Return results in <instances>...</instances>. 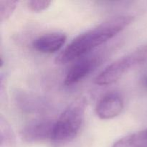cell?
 I'll return each instance as SVG.
<instances>
[{"mask_svg": "<svg viewBox=\"0 0 147 147\" xmlns=\"http://www.w3.org/2000/svg\"><path fill=\"white\" fill-rule=\"evenodd\" d=\"M131 15H120L111 17L93 28L81 33L76 37L55 59L57 64L70 63L83 57L98 46L114 37L134 21Z\"/></svg>", "mask_w": 147, "mask_h": 147, "instance_id": "1", "label": "cell"}, {"mask_svg": "<svg viewBox=\"0 0 147 147\" xmlns=\"http://www.w3.org/2000/svg\"><path fill=\"white\" fill-rule=\"evenodd\" d=\"M86 102L80 98L69 105L55 121L50 143L54 146H64L74 140L83 123Z\"/></svg>", "mask_w": 147, "mask_h": 147, "instance_id": "2", "label": "cell"}, {"mask_svg": "<svg viewBox=\"0 0 147 147\" xmlns=\"http://www.w3.org/2000/svg\"><path fill=\"white\" fill-rule=\"evenodd\" d=\"M147 62V43L136 47L108 65L94 80L98 86H108L119 80L132 68Z\"/></svg>", "mask_w": 147, "mask_h": 147, "instance_id": "3", "label": "cell"}, {"mask_svg": "<svg viewBox=\"0 0 147 147\" xmlns=\"http://www.w3.org/2000/svg\"><path fill=\"white\" fill-rule=\"evenodd\" d=\"M55 121L47 119H37L30 121L22 129L20 136L28 143L50 142Z\"/></svg>", "mask_w": 147, "mask_h": 147, "instance_id": "4", "label": "cell"}, {"mask_svg": "<svg viewBox=\"0 0 147 147\" xmlns=\"http://www.w3.org/2000/svg\"><path fill=\"white\" fill-rule=\"evenodd\" d=\"M101 57L92 55L81 57L73 65L64 79L65 86H72L84 79L100 65Z\"/></svg>", "mask_w": 147, "mask_h": 147, "instance_id": "5", "label": "cell"}, {"mask_svg": "<svg viewBox=\"0 0 147 147\" xmlns=\"http://www.w3.org/2000/svg\"><path fill=\"white\" fill-rule=\"evenodd\" d=\"M124 102L118 93H109L100 99L96 108L99 119L109 120L119 116L123 111Z\"/></svg>", "mask_w": 147, "mask_h": 147, "instance_id": "6", "label": "cell"}, {"mask_svg": "<svg viewBox=\"0 0 147 147\" xmlns=\"http://www.w3.org/2000/svg\"><path fill=\"white\" fill-rule=\"evenodd\" d=\"M67 40L65 34L62 32H50L40 36L33 41L34 50L42 53L51 54L58 51Z\"/></svg>", "mask_w": 147, "mask_h": 147, "instance_id": "7", "label": "cell"}, {"mask_svg": "<svg viewBox=\"0 0 147 147\" xmlns=\"http://www.w3.org/2000/svg\"><path fill=\"white\" fill-rule=\"evenodd\" d=\"M111 147H147V129L121 138Z\"/></svg>", "mask_w": 147, "mask_h": 147, "instance_id": "8", "label": "cell"}, {"mask_svg": "<svg viewBox=\"0 0 147 147\" xmlns=\"http://www.w3.org/2000/svg\"><path fill=\"white\" fill-rule=\"evenodd\" d=\"M17 1H0V22L8 20L17 7Z\"/></svg>", "mask_w": 147, "mask_h": 147, "instance_id": "9", "label": "cell"}, {"mask_svg": "<svg viewBox=\"0 0 147 147\" xmlns=\"http://www.w3.org/2000/svg\"><path fill=\"white\" fill-rule=\"evenodd\" d=\"M51 4L52 1L47 0H32L27 2V7L34 12H41L47 9Z\"/></svg>", "mask_w": 147, "mask_h": 147, "instance_id": "10", "label": "cell"}, {"mask_svg": "<svg viewBox=\"0 0 147 147\" xmlns=\"http://www.w3.org/2000/svg\"><path fill=\"white\" fill-rule=\"evenodd\" d=\"M12 139V131L10 129L7 122L4 121L3 118L1 117V145L4 142L7 143L11 142Z\"/></svg>", "mask_w": 147, "mask_h": 147, "instance_id": "11", "label": "cell"}, {"mask_svg": "<svg viewBox=\"0 0 147 147\" xmlns=\"http://www.w3.org/2000/svg\"><path fill=\"white\" fill-rule=\"evenodd\" d=\"M144 82H145V84H146V86H147V78H146V79H145Z\"/></svg>", "mask_w": 147, "mask_h": 147, "instance_id": "12", "label": "cell"}]
</instances>
